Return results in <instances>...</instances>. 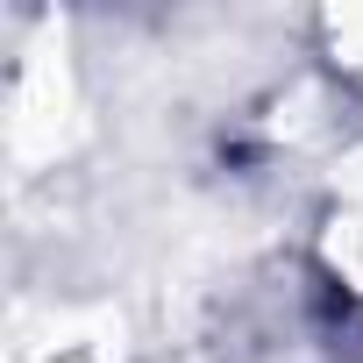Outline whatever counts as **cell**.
I'll return each mask as SVG.
<instances>
[{"instance_id":"1","label":"cell","mask_w":363,"mask_h":363,"mask_svg":"<svg viewBox=\"0 0 363 363\" xmlns=\"http://www.w3.org/2000/svg\"><path fill=\"white\" fill-rule=\"evenodd\" d=\"M320 264L335 278V292H349L363 306V186L349 200L328 207V228H320Z\"/></svg>"}]
</instances>
